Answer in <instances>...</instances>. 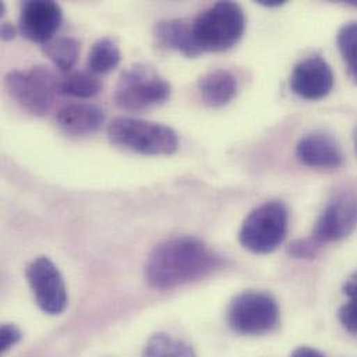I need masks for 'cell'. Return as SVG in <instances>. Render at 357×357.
<instances>
[{
	"label": "cell",
	"mask_w": 357,
	"mask_h": 357,
	"mask_svg": "<svg viewBox=\"0 0 357 357\" xmlns=\"http://www.w3.org/2000/svg\"><path fill=\"white\" fill-rule=\"evenodd\" d=\"M222 267V259L204 242L178 236L158 245L148 257L145 275L155 289H173L203 280Z\"/></svg>",
	"instance_id": "obj_1"
},
{
	"label": "cell",
	"mask_w": 357,
	"mask_h": 357,
	"mask_svg": "<svg viewBox=\"0 0 357 357\" xmlns=\"http://www.w3.org/2000/svg\"><path fill=\"white\" fill-rule=\"evenodd\" d=\"M107 138L114 146L148 156L173 155L179 146L178 134L172 127L131 117L112 120Z\"/></svg>",
	"instance_id": "obj_2"
},
{
	"label": "cell",
	"mask_w": 357,
	"mask_h": 357,
	"mask_svg": "<svg viewBox=\"0 0 357 357\" xmlns=\"http://www.w3.org/2000/svg\"><path fill=\"white\" fill-rule=\"evenodd\" d=\"M245 25V13L234 1H218L192 21L193 36L202 53L231 49L242 38Z\"/></svg>",
	"instance_id": "obj_3"
},
{
	"label": "cell",
	"mask_w": 357,
	"mask_h": 357,
	"mask_svg": "<svg viewBox=\"0 0 357 357\" xmlns=\"http://www.w3.org/2000/svg\"><path fill=\"white\" fill-rule=\"evenodd\" d=\"M172 95V85L152 67L134 64L123 71L114 91L119 107L139 112L163 105Z\"/></svg>",
	"instance_id": "obj_4"
},
{
	"label": "cell",
	"mask_w": 357,
	"mask_h": 357,
	"mask_svg": "<svg viewBox=\"0 0 357 357\" xmlns=\"http://www.w3.org/2000/svg\"><path fill=\"white\" fill-rule=\"evenodd\" d=\"M289 213L280 200L256 207L243 221L239 231L241 245L256 255L274 252L285 239Z\"/></svg>",
	"instance_id": "obj_5"
},
{
	"label": "cell",
	"mask_w": 357,
	"mask_h": 357,
	"mask_svg": "<svg viewBox=\"0 0 357 357\" xmlns=\"http://www.w3.org/2000/svg\"><path fill=\"white\" fill-rule=\"evenodd\" d=\"M7 93L33 116H45L52 109L60 91V81L46 66L14 70L6 74Z\"/></svg>",
	"instance_id": "obj_6"
},
{
	"label": "cell",
	"mask_w": 357,
	"mask_h": 357,
	"mask_svg": "<svg viewBox=\"0 0 357 357\" xmlns=\"http://www.w3.org/2000/svg\"><path fill=\"white\" fill-rule=\"evenodd\" d=\"M227 323L236 334L264 335L278 327L280 309L275 299L267 292H242L229 303Z\"/></svg>",
	"instance_id": "obj_7"
},
{
	"label": "cell",
	"mask_w": 357,
	"mask_h": 357,
	"mask_svg": "<svg viewBox=\"0 0 357 357\" xmlns=\"http://www.w3.org/2000/svg\"><path fill=\"white\" fill-rule=\"evenodd\" d=\"M26 280L42 312L52 316L64 312L67 306L66 285L59 268L50 259H35L26 268Z\"/></svg>",
	"instance_id": "obj_8"
},
{
	"label": "cell",
	"mask_w": 357,
	"mask_h": 357,
	"mask_svg": "<svg viewBox=\"0 0 357 357\" xmlns=\"http://www.w3.org/2000/svg\"><path fill=\"white\" fill-rule=\"evenodd\" d=\"M357 228V193L344 192L320 214L312 238L323 245L348 238Z\"/></svg>",
	"instance_id": "obj_9"
},
{
	"label": "cell",
	"mask_w": 357,
	"mask_h": 357,
	"mask_svg": "<svg viewBox=\"0 0 357 357\" xmlns=\"http://www.w3.org/2000/svg\"><path fill=\"white\" fill-rule=\"evenodd\" d=\"M63 20L61 7L50 0H28L21 6L18 28L24 38L36 43L53 39Z\"/></svg>",
	"instance_id": "obj_10"
},
{
	"label": "cell",
	"mask_w": 357,
	"mask_h": 357,
	"mask_svg": "<svg viewBox=\"0 0 357 357\" xmlns=\"http://www.w3.org/2000/svg\"><path fill=\"white\" fill-rule=\"evenodd\" d=\"M334 86V74L330 64L320 56H310L298 63L291 75V89L306 100L326 98Z\"/></svg>",
	"instance_id": "obj_11"
},
{
	"label": "cell",
	"mask_w": 357,
	"mask_h": 357,
	"mask_svg": "<svg viewBox=\"0 0 357 357\" xmlns=\"http://www.w3.org/2000/svg\"><path fill=\"white\" fill-rule=\"evenodd\" d=\"M296 156L302 165L319 170H334L344 163L340 144L326 132H312L301 138Z\"/></svg>",
	"instance_id": "obj_12"
},
{
	"label": "cell",
	"mask_w": 357,
	"mask_h": 357,
	"mask_svg": "<svg viewBox=\"0 0 357 357\" xmlns=\"http://www.w3.org/2000/svg\"><path fill=\"white\" fill-rule=\"evenodd\" d=\"M105 119V110L91 103H70L57 113L59 127L70 135L92 134L102 127Z\"/></svg>",
	"instance_id": "obj_13"
},
{
	"label": "cell",
	"mask_w": 357,
	"mask_h": 357,
	"mask_svg": "<svg viewBox=\"0 0 357 357\" xmlns=\"http://www.w3.org/2000/svg\"><path fill=\"white\" fill-rule=\"evenodd\" d=\"M153 38L158 46L177 50L186 57H196L202 52L199 50L192 22L181 18H172L159 21L153 28Z\"/></svg>",
	"instance_id": "obj_14"
},
{
	"label": "cell",
	"mask_w": 357,
	"mask_h": 357,
	"mask_svg": "<svg viewBox=\"0 0 357 357\" xmlns=\"http://www.w3.org/2000/svg\"><path fill=\"white\" fill-rule=\"evenodd\" d=\"M202 100L210 107L228 105L236 95V78L228 70H214L204 74L197 84Z\"/></svg>",
	"instance_id": "obj_15"
},
{
	"label": "cell",
	"mask_w": 357,
	"mask_h": 357,
	"mask_svg": "<svg viewBox=\"0 0 357 357\" xmlns=\"http://www.w3.org/2000/svg\"><path fill=\"white\" fill-rule=\"evenodd\" d=\"M121 61V52L114 40L102 38L93 43L88 56V68L93 74H105L116 68Z\"/></svg>",
	"instance_id": "obj_16"
},
{
	"label": "cell",
	"mask_w": 357,
	"mask_h": 357,
	"mask_svg": "<svg viewBox=\"0 0 357 357\" xmlns=\"http://www.w3.org/2000/svg\"><path fill=\"white\" fill-rule=\"evenodd\" d=\"M46 56L61 71H71L79 56V42L71 36H60L43 45Z\"/></svg>",
	"instance_id": "obj_17"
},
{
	"label": "cell",
	"mask_w": 357,
	"mask_h": 357,
	"mask_svg": "<svg viewBox=\"0 0 357 357\" xmlns=\"http://www.w3.org/2000/svg\"><path fill=\"white\" fill-rule=\"evenodd\" d=\"M102 89V82L91 71H74L68 73L60 79V91L64 95L74 98H92Z\"/></svg>",
	"instance_id": "obj_18"
},
{
	"label": "cell",
	"mask_w": 357,
	"mask_h": 357,
	"mask_svg": "<svg viewBox=\"0 0 357 357\" xmlns=\"http://www.w3.org/2000/svg\"><path fill=\"white\" fill-rule=\"evenodd\" d=\"M144 357H196V355L185 341L167 334H156L148 341Z\"/></svg>",
	"instance_id": "obj_19"
},
{
	"label": "cell",
	"mask_w": 357,
	"mask_h": 357,
	"mask_svg": "<svg viewBox=\"0 0 357 357\" xmlns=\"http://www.w3.org/2000/svg\"><path fill=\"white\" fill-rule=\"evenodd\" d=\"M337 45L347 63L349 77L357 85V21L341 26L337 35Z\"/></svg>",
	"instance_id": "obj_20"
},
{
	"label": "cell",
	"mask_w": 357,
	"mask_h": 357,
	"mask_svg": "<svg viewBox=\"0 0 357 357\" xmlns=\"http://www.w3.org/2000/svg\"><path fill=\"white\" fill-rule=\"evenodd\" d=\"M321 245L317 243L313 238L298 239L294 241L288 249V252L298 259H313L317 256Z\"/></svg>",
	"instance_id": "obj_21"
},
{
	"label": "cell",
	"mask_w": 357,
	"mask_h": 357,
	"mask_svg": "<svg viewBox=\"0 0 357 357\" xmlns=\"http://www.w3.org/2000/svg\"><path fill=\"white\" fill-rule=\"evenodd\" d=\"M338 317L348 333L357 335V298H349V302L340 309Z\"/></svg>",
	"instance_id": "obj_22"
},
{
	"label": "cell",
	"mask_w": 357,
	"mask_h": 357,
	"mask_svg": "<svg viewBox=\"0 0 357 357\" xmlns=\"http://www.w3.org/2000/svg\"><path fill=\"white\" fill-rule=\"evenodd\" d=\"M20 340H21V333H20V330L15 326L4 324L1 327V333H0V348H1V352H6L11 347H14Z\"/></svg>",
	"instance_id": "obj_23"
},
{
	"label": "cell",
	"mask_w": 357,
	"mask_h": 357,
	"mask_svg": "<svg viewBox=\"0 0 357 357\" xmlns=\"http://www.w3.org/2000/svg\"><path fill=\"white\" fill-rule=\"evenodd\" d=\"M291 357H326L321 352L309 348V347H301L292 352Z\"/></svg>",
	"instance_id": "obj_24"
},
{
	"label": "cell",
	"mask_w": 357,
	"mask_h": 357,
	"mask_svg": "<svg viewBox=\"0 0 357 357\" xmlns=\"http://www.w3.org/2000/svg\"><path fill=\"white\" fill-rule=\"evenodd\" d=\"M15 36V28L10 22H4L1 25V39L11 40Z\"/></svg>",
	"instance_id": "obj_25"
},
{
	"label": "cell",
	"mask_w": 357,
	"mask_h": 357,
	"mask_svg": "<svg viewBox=\"0 0 357 357\" xmlns=\"http://www.w3.org/2000/svg\"><path fill=\"white\" fill-rule=\"evenodd\" d=\"M260 4H263V6H267V7H278V6H282L284 4V1H278V0H261V1H259Z\"/></svg>",
	"instance_id": "obj_26"
},
{
	"label": "cell",
	"mask_w": 357,
	"mask_h": 357,
	"mask_svg": "<svg viewBox=\"0 0 357 357\" xmlns=\"http://www.w3.org/2000/svg\"><path fill=\"white\" fill-rule=\"evenodd\" d=\"M349 4H352V6L357 7V1H349Z\"/></svg>",
	"instance_id": "obj_27"
},
{
	"label": "cell",
	"mask_w": 357,
	"mask_h": 357,
	"mask_svg": "<svg viewBox=\"0 0 357 357\" xmlns=\"http://www.w3.org/2000/svg\"><path fill=\"white\" fill-rule=\"evenodd\" d=\"M356 148H357V132H356Z\"/></svg>",
	"instance_id": "obj_28"
}]
</instances>
